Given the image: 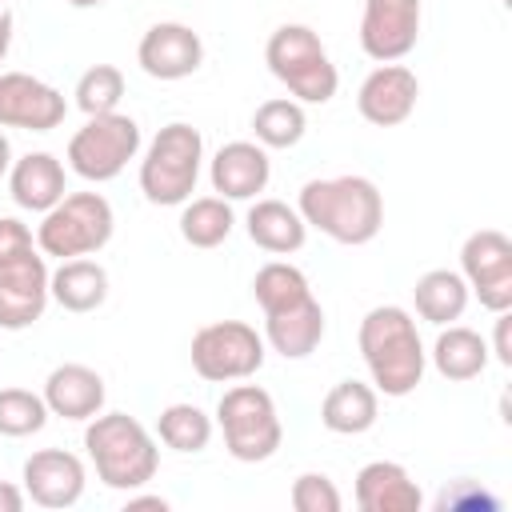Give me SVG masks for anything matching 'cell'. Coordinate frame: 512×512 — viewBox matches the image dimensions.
<instances>
[{
	"instance_id": "cell-32",
	"label": "cell",
	"mask_w": 512,
	"mask_h": 512,
	"mask_svg": "<svg viewBox=\"0 0 512 512\" xmlns=\"http://www.w3.org/2000/svg\"><path fill=\"white\" fill-rule=\"evenodd\" d=\"M76 108L84 116H104L116 112L124 100V72L116 64H92L80 80H76Z\"/></svg>"
},
{
	"instance_id": "cell-5",
	"label": "cell",
	"mask_w": 512,
	"mask_h": 512,
	"mask_svg": "<svg viewBox=\"0 0 512 512\" xmlns=\"http://www.w3.org/2000/svg\"><path fill=\"white\" fill-rule=\"evenodd\" d=\"M264 64L300 104H328L340 88V72L308 24H280L264 44Z\"/></svg>"
},
{
	"instance_id": "cell-21",
	"label": "cell",
	"mask_w": 512,
	"mask_h": 512,
	"mask_svg": "<svg viewBox=\"0 0 512 512\" xmlns=\"http://www.w3.org/2000/svg\"><path fill=\"white\" fill-rule=\"evenodd\" d=\"M64 192H68L64 164L52 152H28V156L12 160V168H8V196L16 200V208L44 216L56 200H64Z\"/></svg>"
},
{
	"instance_id": "cell-23",
	"label": "cell",
	"mask_w": 512,
	"mask_h": 512,
	"mask_svg": "<svg viewBox=\"0 0 512 512\" xmlns=\"http://www.w3.org/2000/svg\"><path fill=\"white\" fill-rule=\"evenodd\" d=\"M244 228H248V240L272 256H292L308 240L304 216L284 200H256L244 216Z\"/></svg>"
},
{
	"instance_id": "cell-31",
	"label": "cell",
	"mask_w": 512,
	"mask_h": 512,
	"mask_svg": "<svg viewBox=\"0 0 512 512\" xmlns=\"http://www.w3.org/2000/svg\"><path fill=\"white\" fill-rule=\"evenodd\" d=\"M48 404L40 392H28V388H0V436L8 440H24V436H36L44 424H48Z\"/></svg>"
},
{
	"instance_id": "cell-18",
	"label": "cell",
	"mask_w": 512,
	"mask_h": 512,
	"mask_svg": "<svg viewBox=\"0 0 512 512\" xmlns=\"http://www.w3.org/2000/svg\"><path fill=\"white\" fill-rule=\"evenodd\" d=\"M40 396H44V404H48L52 416H60V420H84L88 424L96 412H104L108 388H104V376L96 368H88V364H56L48 372Z\"/></svg>"
},
{
	"instance_id": "cell-38",
	"label": "cell",
	"mask_w": 512,
	"mask_h": 512,
	"mask_svg": "<svg viewBox=\"0 0 512 512\" xmlns=\"http://www.w3.org/2000/svg\"><path fill=\"white\" fill-rule=\"evenodd\" d=\"M8 48H12V12H8V8H0V64H4Z\"/></svg>"
},
{
	"instance_id": "cell-7",
	"label": "cell",
	"mask_w": 512,
	"mask_h": 512,
	"mask_svg": "<svg viewBox=\"0 0 512 512\" xmlns=\"http://www.w3.org/2000/svg\"><path fill=\"white\" fill-rule=\"evenodd\" d=\"M112 232H116V216L100 192H64V200H56L40 216L36 248L56 260L92 256L112 240Z\"/></svg>"
},
{
	"instance_id": "cell-35",
	"label": "cell",
	"mask_w": 512,
	"mask_h": 512,
	"mask_svg": "<svg viewBox=\"0 0 512 512\" xmlns=\"http://www.w3.org/2000/svg\"><path fill=\"white\" fill-rule=\"evenodd\" d=\"M440 508H488V512H496V496H488L484 488H476L472 480H460L452 492L444 488V496H440Z\"/></svg>"
},
{
	"instance_id": "cell-17",
	"label": "cell",
	"mask_w": 512,
	"mask_h": 512,
	"mask_svg": "<svg viewBox=\"0 0 512 512\" xmlns=\"http://www.w3.org/2000/svg\"><path fill=\"white\" fill-rule=\"evenodd\" d=\"M208 180H212V192L224 196V200H256L272 180L268 148L256 144V140L220 144L212 164H208Z\"/></svg>"
},
{
	"instance_id": "cell-20",
	"label": "cell",
	"mask_w": 512,
	"mask_h": 512,
	"mask_svg": "<svg viewBox=\"0 0 512 512\" xmlns=\"http://www.w3.org/2000/svg\"><path fill=\"white\" fill-rule=\"evenodd\" d=\"M424 504L420 484L396 460H372L356 472V508L360 512H416Z\"/></svg>"
},
{
	"instance_id": "cell-14",
	"label": "cell",
	"mask_w": 512,
	"mask_h": 512,
	"mask_svg": "<svg viewBox=\"0 0 512 512\" xmlns=\"http://www.w3.org/2000/svg\"><path fill=\"white\" fill-rule=\"evenodd\" d=\"M136 64L152 80H188L204 64V40L180 20H160L140 36Z\"/></svg>"
},
{
	"instance_id": "cell-16",
	"label": "cell",
	"mask_w": 512,
	"mask_h": 512,
	"mask_svg": "<svg viewBox=\"0 0 512 512\" xmlns=\"http://www.w3.org/2000/svg\"><path fill=\"white\" fill-rule=\"evenodd\" d=\"M84 460L64 448H40L24 460V492L40 508H72L84 496Z\"/></svg>"
},
{
	"instance_id": "cell-4",
	"label": "cell",
	"mask_w": 512,
	"mask_h": 512,
	"mask_svg": "<svg viewBox=\"0 0 512 512\" xmlns=\"http://www.w3.org/2000/svg\"><path fill=\"white\" fill-rule=\"evenodd\" d=\"M200 164H204L200 128H192L188 120L164 124L152 136V144L144 148V160H140V192H144V200L160 204V208H176V204L192 200L196 180H200Z\"/></svg>"
},
{
	"instance_id": "cell-30",
	"label": "cell",
	"mask_w": 512,
	"mask_h": 512,
	"mask_svg": "<svg viewBox=\"0 0 512 512\" xmlns=\"http://www.w3.org/2000/svg\"><path fill=\"white\" fill-rule=\"evenodd\" d=\"M252 296L260 304V312H276V308H288V304H300L304 296H312L308 288V276L288 264V260H268L256 276H252Z\"/></svg>"
},
{
	"instance_id": "cell-24",
	"label": "cell",
	"mask_w": 512,
	"mask_h": 512,
	"mask_svg": "<svg viewBox=\"0 0 512 512\" xmlns=\"http://www.w3.org/2000/svg\"><path fill=\"white\" fill-rule=\"evenodd\" d=\"M432 368L452 380V384H464V380H476L492 352H488V340L476 332V328H464V324H444L440 336L432 340V352H428Z\"/></svg>"
},
{
	"instance_id": "cell-11",
	"label": "cell",
	"mask_w": 512,
	"mask_h": 512,
	"mask_svg": "<svg viewBox=\"0 0 512 512\" xmlns=\"http://www.w3.org/2000/svg\"><path fill=\"white\" fill-rule=\"evenodd\" d=\"M424 8L420 0H364L360 12V48L376 64L404 60L420 40Z\"/></svg>"
},
{
	"instance_id": "cell-10",
	"label": "cell",
	"mask_w": 512,
	"mask_h": 512,
	"mask_svg": "<svg viewBox=\"0 0 512 512\" xmlns=\"http://www.w3.org/2000/svg\"><path fill=\"white\" fill-rule=\"evenodd\" d=\"M460 276L480 308L508 312L512 308V240L500 228H480L460 244Z\"/></svg>"
},
{
	"instance_id": "cell-3",
	"label": "cell",
	"mask_w": 512,
	"mask_h": 512,
	"mask_svg": "<svg viewBox=\"0 0 512 512\" xmlns=\"http://www.w3.org/2000/svg\"><path fill=\"white\" fill-rule=\"evenodd\" d=\"M84 452L96 480L112 492H136L160 468L156 436L128 412H96L84 428Z\"/></svg>"
},
{
	"instance_id": "cell-34",
	"label": "cell",
	"mask_w": 512,
	"mask_h": 512,
	"mask_svg": "<svg viewBox=\"0 0 512 512\" xmlns=\"http://www.w3.org/2000/svg\"><path fill=\"white\" fill-rule=\"evenodd\" d=\"M32 252H40L36 240H32V228L16 216H0V268H8L16 260H28Z\"/></svg>"
},
{
	"instance_id": "cell-8",
	"label": "cell",
	"mask_w": 512,
	"mask_h": 512,
	"mask_svg": "<svg viewBox=\"0 0 512 512\" xmlns=\"http://www.w3.org/2000/svg\"><path fill=\"white\" fill-rule=\"evenodd\" d=\"M136 152H140V124L124 112H104V116H88L84 128L72 132L68 168L88 184H108L128 168V160H136Z\"/></svg>"
},
{
	"instance_id": "cell-28",
	"label": "cell",
	"mask_w": 512,
	"mask_h": 512,
	"mask_svg": "<svg viewBox=\"0 0 512 512\" xmlns=\"http://www.w3.org/2000/svg\"><path fill=\"white\" fill-rule=\"evenodd\" d=\"M252 132H256V144H264V148H296L304 140V132H308L304 104L292 100V96L264 100L252 112Z\"/></svg>"
},
{
	"instance_id": "cell-29",
	"label": "cell",
	"mask_w": 512,
	"mask_h": 512,
	"mask_svg": "<svg viewBox=\"0 0 512 512\" xmlns=\"http://www.w3.org/2000/svg\"><path fill=\"white\" fill-rule=\"evenodd\" d=\"M156 436L164 448L172 452H204L212 444V416L188 400L180 404H168L160 416H156Z\"/></svg>"
},
{
	"instance_id": "cell-41",
	"label": "cell",
	"mask_w": 512,
	"mask_h": 512,
	"mask_svg": "<svg viewBox=\"0 0 512 512\" xmlns=\"http://www.w3.org/2000/svg\"><path fill=\"white\" fill-rule=\"evenodd\" d=\"M68 4H72V8H100L104 0H68Z\"/></svg>"
},
{
	"instance_id": "cell-2",
	"label": "cell",
	"mask_w": 512,
	"mask_h": 512,
	"mask_svg": "<svg viewBox=\"0 0 512 512\" xmlns=\"http://www.w3.org/2000/svg\"><path fill=\"white\" fill-rule=\"evenodd\" d=\"M296 212L308 228L324 232L344 248L372 244L384 228V196L368 176H324L308 180L296 196Z\"/></svg>"
},
{
	"instance_id": "cell-1",
	"label": "cell",
	"mask_w": 512,
	"mask_h": 512,
	"mask_svg": "<svg viewBox=\"0 0 512 512\" xmlns=\"http://www.w3.org/2000/svg\"><path fill=\"white\" fill-rule=\"evenodd\" d=\"M356 344H360V356H364V368H368L376 392L400 400L420 388L428 352L416 332V316L408 308H400V304L368 308L360 320Z\"/></svg>"
},
{
	"instance_id": "cell-37",
	"label": "cell",
	"mask_w": 512,
	"mask_h": 512,
	"mask_svg": "<svg viewBox=\"0 0 512 512\" xmlns=\"http://www.w3.org/2000/svg\"><path fill=\"white\" fill-rule=\"evenodd\" d=\"M24 500H28V492H24V488H16V484L0 480V512H20V508H24Z\"/></svg>"
},
{
	"instance_id": "cell-36",
	"label": "cell",
	"mask_w": 512,
	"mask_h": 512,
	"mask_svg": "<svg viewBox=\"0 0 512 512\" xmlns=\"http://www.w3.org/2000/svg\"><path fill=\"white\" fill-rule=\"evenodd\" d=\"M508 324H512V316L508 312H496V332H492V356L504 364V368H512V348H508Z\"/></svg>"
},
{
	"instance_id": "cell-15",
	"label": "cell",
	"mask_w": 512,
	"mask_h": 512,
	"mask_svg": "<svg viewBox=\"0 0 512 512\" xmlns=\"http://www.w3.org/2000/svg\"><path fill=\"white\" fill-rule=\"evenodd\" d=\"M48 300H52V292H48L44 252H32L28 260L0 268V328L4 332L32 328L44 316Z\"/></svg>"
},
{
	"instance_id": "cell-22",
	"label": "cell",
	"mask_w": 512,
	"mask_h": 512,
	"mask_svg": "<svg viewBox=\"0 0 512 512\" xmlns=\"http://www.w3.org/2000/svg\"><path fill=\"white\" fill-rule=\"evenodd\" d=\"M48 292L64 312H96L108 300V268L88 256L60 260V268L48 272Z\"/></svg>"
},
{
	"instance_id": "cell-40",
	"label": "cell",
	"mask_w": 512,
	"mask_h": 512,
	"mask_svg": "<svg viewBox=\"0 0 512 512\" xmlns=\"http://www.w3.org/2000/svg\"><path fill=\"white\" fill-rule=\"evenodd\" d=\"M12 144H8V136H4V128H0V180L8 176V168H12Z\"/></svg>"
},
{
	"instance_id": "cell-13",
	"label": "cell",
	"mask_w": 512,
	"mask_h": 512,
	"mask_svg": "<svg viewBox=\"0 0 512 512\" xmlns=\"http://www.w3.org/2000/svg\"><path fill=\"white\" fill-rule=\"evenodd\" d=\"M420 100V80L408 64L392 60V64H376L360 92H356V112L372 124V128H396L416 112Z\"/></svg>"
},
{
	"instance_id": "cell-12",
	"label": "cell",
	"mask_w": 512,
	"mask_h": 512,
	"mask_svg": "<svg viewBox=\"0 0 512 512\" xmlns=\"http://www.w3.org/2000/svg\"><path fill=\"white\" fill-rule=\"evenodd\" d=\"M68 116V100L60 88L32 72H0V128L52 132Z\"/></svg>"
},
{
	"instance_id": "cell-26",
	"label": "cell",
	"mask_w": 512,
	"mask_h": 512,
	"mask_svg": "<svg viewBox=\"0 0 512 512\" xmlns=\"http://www.w3.org/2000/svg\"><path fill=\"white\" fill-rule=\"evenodd\" d=\"M468 284L460 272L452 268H428L416 284H412V304H416V316L444 328V324H456L468 308Z\"/></svg>"
},
{
	"instance_id": "cell-25",
	"label": "cell",
	"mask_w": 512,
	"mask_h": 512,
	"mask_svg": "<svg viewBox=\"0 0 512 512\" xmlns=\"http://www.w3.org/2000/svg\"><path fill=\"white\" fill-rule=\"evenodd\" d=\"M380 416V392L364 380H340L320 400V424L336 436H360Z\"/></svg>"
},
{
	"instance_id": "cell-33",
	"label": "cell",
	"mask_w": 512,
	"mask_h": 512,
	"mask_svg": "<svg viewBox=\"0 0 512 512\" xmlns=\"http://www.w3.org/2000/svg\"><path fill=\"white\" fill-rule=\"evenodd\" d=\"M292 508L296 512H340L344 496L324 472H300L292 480Z\"/></svg>"
},
{
	"instance_id": "cell-27",
	"label": "cell",
	"mask_w": 512,
	"mask_h": 512,
	"mask_svg": "<svg viewBox=\"0 0 512 512\" xmlns=\"http://www.w3.org/2000/svg\"><path fill=\"white\" fill-rule=\"evenodd\" d=\"M236 228V212H232V200L224 196H196V200H184V212H180V236L184 244L192 248H220Z\"/></svg>"
},
{
	"instance_id": "cell-9",
	"label": "cell",
	"mask_w": 512,
	"mask_h": 512,
	"mask_svg": "<svg viewBox=\"0 0 512 512\" xmlns=\"http://www.w3.org/2000/svg\"><path fill=\"white\" fill-rule=\"evenodd\" d=\"M188 356H192V368H196L200 380L236 384V380H248V376H256L264 368L268 344L244 320H216V324H204L192 336Z\"/></svg>"
},
{
	"instance_id": "cell-39",
	"label": "cell",
	"mask_w": 512,
	"mask_h": 512,
	"mask_svg": "<svg viewBox=\"0 0 512 512\" xmlns=\"http://www.w3.org/2000/svg\"><path fill=\"white\" fill-rule=\"evenodd\" d=\"M128 508H168V500L164 496H128Z\"/></svg>"
},
{
	"instance_id": "cell-6",
	"label": "cell",
	"mask_w": 512,
	"mask_h": 512,
	"mask_svg": "<svg viewBox=\"0 0 512 512\" xmlns=\"http://www.w3.org/2000/svg\"><path fill=\"white\" fill-rule=\"evenodd\" d=\"M216 424L224 432L228 456L240 464L272 460L276 448L284 444V424H280L276 400L260 384H232L216 400Z\"/></svg>"
},
{
	"instance_id": "cell-19",
	"label": "cell",
	"mask_w": 512,
	"mask_h": 512,
	"mask_svg": "<svg viewBox=\"0 0 512 512\" xmlns=\"http://www.w3.org/2000/svg\"><path fill=\"white\" fill-rule=\"evenodd\" d=\"M324 340V308L316 296H304L300 304L264 312V344L280 352L284 360H304Z\"/></svg>"
}]
</instances>
